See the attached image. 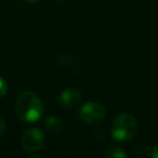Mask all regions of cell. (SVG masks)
<instances>
[{"instance_id":"cell-8","label":"cell","mask_w":158,"mask_h":158,"mask_svg":"<svg viewBox=\"0 0 158 158\" xmlns=\"http://www.w3.org/2000/svg\"><path fill=\"white\" fill-rule=\"evenodd\" d=\"M6 90H7V84H6V81L0 77V98L6 94Z\"/></svg>"},{"instance_id":"cell-10","label":"cell","mask_w":158,"mask_h":158,"mask_svg":"<svg viewBox=\"0 0 158 158\" xmlns=\"http://www.w3.org/2000/svg\"><path fill=\"white\" fill-rule=\"evenodd\" d=\"M5 130H6V123H5V121L0 117V136L5 132Z\"/></svg>"},{"instance_id":"cell-7","label":"cell","mask_w":158,"mask_h":158,"mask_svg":"<svg viewBox=\"0 0 158 158\" xmlns=\"http://www.w3.org/2000/svg\"><path fill=\"white\" fill-rule=\"evenodd\" d=\"M105 157L107 158H126L127 154L125 151H122L120 147L117 146H110L107 147V149L105 151Z\"/></svg>"},{"instance_id":"cell-2","label":"cell","mask_w":158,"mask_h":158,"mask_svg":"<svg viewBox=\"0 0 158 158\" xmlns=\"http://www.w3.org/2000/svg\"><path fill=\"white\" fill-rule=\"evenodd\" d=\"M137 120L133 115L128 112H123L116 116L111 125V135L116 141L120 142H127L137 132Z\"/></svg>"},{"instance_id":"cell-11","label":"cell","mask_w":158,"mask_h":158,"mask_svg":"<svg viewBox=\"0 0 158 158\" xmlns=\"http://www.w3.org/2000/svg\"><path fill=\"white\" fill-rule=\"evenodd\" d=\"M23 1H26V2H36L38 0H23Z\"/></svg>"},{"instance_id":"cell-12","label":"cell","mask_w":158,"mask_h":158,"mask_svg":"<svg viewBox=\"0 0 158 158\" xmlns=\"http://www.w3.org/2000/svg\"><path fill=\"white\" fill-rule=\"evenodd\" d=\"M57 1H60V0H57Z\"/></svg>"},{"instance_id":"cell-3","label":"cell","mask_w":158,"mask_h":158,"mask_svg":"<svg viewBox=\"0 0 158 158\" xmlns=\"http://www.w3.org/2000/svg\"><path fill=\"white\" fill-rule=\"evenodd\" d=\"M105 107L96 101H89L84 104L79 110V118L88 125H96L105 118Z\"/></svg>"},{"instance_id":"cell-4","label":"cell","mask_w":158,"mask_h":158,"mask_svg":"<svg viewBox=\"0 0 158 158\" xmlns=\"http://www.w3.org/2000/svg\"><path fill=\"white\" fill-rule=\"evenodd\" d=\"M43 143H44L43 132L40 128H35V127L26 130L21 138V146L27 153H33L40 151Z\"/></svg>"},{"instance_id":"cell-6","label":"cell","mask_w":158,"mask_h":158,"mask_svg":"<svg viewBox=\"0 0 158 158\" xmlns=\"http://www.w3.org/2000/svg\"><path fill=\"white\" fill-rule=\"evenodd\" d=\"M44 127L47 128V131H49L51 133H58L62 131V123L57 117L49 116L44 120Z\"/></svg>"},{"instance_id":"cell-9","label":"cell","mask_w":158,"mask_h":158,"mask_svg":"<svg viewBox=\"0 0 158 158\" xmlns=\"http://www.w3.org/2000/svg\"><path fill=\"white\" fill-rule=\"evenodd\" d=\"M151 157L152 158H158V143L152 147V149H151Z\"/></svg>"},{"instance_id":"cell-5","label":"cell","mask_w":158,"mask_h":158,"mask_svg":"<svg viewBox=\"0 0 158 158\" xmlns=\"http://www.w3.org/2000/svg\"><path fill=\"white\" fill-rule=\"evenodd\" d=\"M80 99H81V94L75 88H67L59 95V102L62 104V106L68 109L75 107L80 102Z\"/></svg>"},{"instance_id":"cell-1","label":"cell","mask_w":158,"mask_h":158,"mask_svg":"<svg viewBox=\"0 0 158 158\" xmlns=\"http://www.w3.org/2000/svg\"><path fill=\"white\" fill-rule=\"evenodd\" d=\"M15 112L21 121L35 122L44 112L42 100L32 91H22L15 101Z\"/></svg>"}]
</instances>
